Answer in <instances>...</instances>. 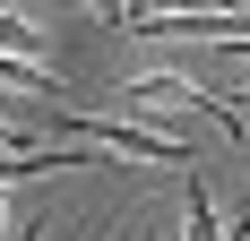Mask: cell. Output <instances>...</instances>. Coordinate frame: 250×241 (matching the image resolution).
Wrapping results in <instances>:
<instances>
[{
  "mask_svg": "<svg viewBox=\"0 0 250 241\" xmlns=\"http://www.w3.org/2000/svg\"><path fill=\"white\" fill-rule=\"evenodd\" d=\"M173 241H233L225 233V216H216V198H207V181L190 172V190H181V233Z\"/></svg>",
  "mask_w": 250,
  "mask_h": 241,
  "instance_id": "3",
  "label": "cell"
},
{
  "mask_svg": "<svg viewBox=\"0 0 250 241\" xmlns=\"http://www.w3.org/2000/svg\"><path fill=\"white\" fill-rule=\"evenodd\" d=\"M0 9H18V0H0Z\"/></svg>",
  "mask_w": 250,
  "mask_h": 241,
  "instance_id": "7",
  "label": "cell"
},
{
  "mask_svg": "<svg viewBox=\"0 0 250 241\" xmlns=\"http://www.w3.org/2000/svg\"><path fill=\"white\" fill-rule=\"evenodd\" d=\"M242 112H250V86H242Z\"/></svg>",
  "mask_w": 250,
  "mask_h": 241,
  "instance_id": "6",
  "label": "cell"
},
{
  "mask_svg": "<svg viewBox=\"0 0 250 241\" xmlns=\"http://www.w3.org/2000/svg\"><path fill=\"white\" fill-rule=\"evenodd\" d=\"M121 112L147 120V129H164V120H181V112H199V120H216L225 138H242V103L207 95L190 69H147V78H129V86H121Z\"/></svg>",
  "mask_w": 250,
  "mask_h": 241,
  "instance_id": "1",
  "label": "cell"
},
{
  "mask_svg": "<svg viewBox=\"0 0 250 241\" xmlns=\"http://www.w3.org/2000/svg\"><path fill=\"white\" fill-rule=\"evenodd\" d=\"M242 233H250V216H242Z\"/></svg>",
  "mask_w": 250,
  "mask_h": 241,
  "instance_id": "8",
  "label": "cell"
},
{
  "mask_svg": "<svg viewBox=\"0 0 250 241\" xmlns=\"http://www.w3.org/2000/svg\"><path fill=\"white\" fill-rule=\"evenodd\" d=\"M43 233H52L43 216H26V224H18V233H9V241H43Z\"/></svg>",
  "mask_w": 250,
  "mask_h": 241,
  "instance_id": "5",
  "label": "cell"
},
{
  "mask_svg": "<svg viewBox=\"0 0 250 241\" xmlns=\"http://www.w3.org/2000/svg\"><path fill=\"white\" fill-rule=\"evenodd\" d=\"M0 52H18V60H43V26L18 18V9H0Z\"/></svg>",
  "mask_w": 250,
  "mask_h": 241,
  "instance_id": "4",
  "label": "cell"
},
{
  "mask_svg": "<svg viewBox=\"0 0 250 241\" xmlns=\"http://www.w3.org/2000/svg\"><path fill=\"white\" fill-rule=\"evenodd\" d=\"M52 129H78L86 146H121L138 164H199L173 129H147V120H129V112H52Z\"/></svg>",
  "mask_w": 250,
  "mask_h": 241,
  "instance_id": "2",
  "label": "cell"
}]
</instances>
